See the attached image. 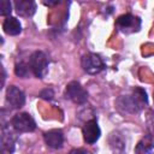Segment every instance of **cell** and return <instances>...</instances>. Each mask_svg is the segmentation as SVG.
<instances>
[{"mask_svg": "<svg viewBox=\"0 0 154 154\" xmlns=\"http://www.w3.org/2000/svg\"><path fill=\"white\" fill-rule=\"evenodd\" d=\"M147 93L142 88L136 87L130 94L122 95L117 99V107L126 113H138L142 111L144 105H147Z\"/></svg>", "mask_w": 154, "mask_h": 154, "instance_id": "cell-1", "label": "cell"}, {"mask_svg": "<svg viewBox=\"0 0 154 154\" xmlns=\"http://www.w3.org/2000/svg\"><path fill=\"white\" fill-rule=\"evenodd\" d=\"M29 66H30L31 72L37 78H43L48 72V59H47V55L41 51L34 52L29 58Z\"/></svg>", "mask_w": 154, "mask_h": 154, "instance_id": "cell-2", "label": "cell"}, {"mask_svg": "<svg viewBox=\"0 0 154 154\" xmlns=\"http://www.w3.org/2000/svg\"><path fill=\"white\" fill-rule=\"evenodd\" d=\"M116 26L118 28L119 31L125 34L137 32L141 29V19L131 13H125L117 18Z\"/></svg>", "mask_w": 154, "mask_h": 154, "instance_id": "cell-3", "label": "cell"}, {"mask_svg": "<svg viewBox=\"0 0 154 154\" xmlns=\"http://www.w3.org/2000/svg\"><path fill=\"white\" fill-rule=\"evenodd\" d=\"M11 125L17 132H31L36 129V123L34 118L25 112L14 114L11 119Z\"/></svg>", "mask_w": 154, "mask_h": 154, "instance_id": "cell-4", "label": "cell"}, {"mask_svg": "<svg viewBox=\"0 0 154 154\" xmlns=\"http://www.w3.org/2000/svg\"><path fill=\"white\" fill-rule=\"evenodd\" d=\"M65 97L69 99V100H71L73 103L83 105L88 100V93L82 87L81 83H78L77 81H72V82H70L66 85Z\"/></svg>", "mask_w": 154, "mask_h": 154, "instance_id": "cell-5", "label": "cell"}, {"mask_svg": "<svg viewBox=\"0 0 154 154\" xmlns=\"http://www.w3.org/2000/svg\"><path fill=\"white\" fill-rule=\"evenodd\" d=\"M81 64H82L83 70L89 75H96L105 69V64L102 59L100 58V55L95 53H88L83 55Z\"/></svg>", "mask_w": 154, "mask_h": 154, "instance_id": "cell-6", "label": "cell"}, {"mask_svg": "<svg viewBox=\"0 0 154 154\" xmlns=\"http://www.w3.org/2000/svg\"><path fill=\"white\" fill-rule=\"evenodd\" d=\"M6 101L12 108H20L25 103V95L16 85H10L6 90Z\"/></svg>", "mask_w": 154, "mask_h": 154, "instance_id": "cell-7", "label": "cell"}, {"mask_svg": "<svg viewBox=\"0 0 154 154\" xmlns=\"http://www.w3.org/2000/svg\"><path fill=\"white\" fill-rule=\"evenodd\" d=\"M82 134H83V138L87 143H89V144L95 143L100 138V135H101V130L97 125V122L95 119L88 120L82 129Z\"/></svg>", "mask_w": 154, "mask_h": 154, "instance_id": "cell-8", "label": "cell"}, {"mask_svg": "<svg viewBox=\"0 0 154 154\" xmlns=\"http://www.w3.org/2000/svg\"><path fill=\"white\" fill-rule=\"evenodd\" d=\"M16 143H17V136L12 130H10L8 126L2 125L1 128V146L2 150L7 153H13L16 149Z\"/></svg>", "mask_w": 154, "mask_h": 154, "instance_id": "cell-9", "label": "cell"}, {"mask_svg": "<svg viewBox=\"0 0 154 154\" xmlns=\"http://www.w3.org/2000/svg\"><path fill=\"white\" fill-rule=\"evenodd\" d=\"M45 141L48 147L53 149H59L63 147V143H64V134L61 130H58V129L49 130L45 134Z\"/></svg>", "mask_w": 154, "mask_h": 154, "instance_id": "cell-10", "label": "cell"}, {"mask_svg": "<svg viewBox=\"0 0 154 154\" xmlns=\"http://www.w3.org/2000/svg\"><path fill=\"white\" fill-rule=\"evenodd\" d=\"M14 7L20 17H31L36 12V2L32 0H17Z\"/></svg>", "mask_w": 154, "mask_h": 154, "instance_id": "cell-11", "label": "cell"}, {"mask_svg": "<svg viewBox=\"0 0 154 154\" xmlns=\"http://www.w3.org/2000/svg\"><path fill=\"white\" fill-rule=\"evenodd\" d=\"M2 29L7 35L16 36L22 31V25L19 20L14 17H7L2 23Z\"/></svg>", "mask_w": 154, "mask_h": 154, "instance_id": "cell-12", "label": "cell"}, {"mask_svg": "<svg viewBox=\"0 0 154 154\" xmlns=\"http://www.w3.org/2000/svg\"><path fill=\"white\" fill-rule=\"evenodd\" d=\"M135 154H154V144L149 137L141 140L136 144Z\"/></svg>", "mask_w": 154, "mask_h": 154, "instance_id": "cell-13", "label": "cell"}, {"mask_svg": "<svg viewBox=\"0 0 154 154\" xmlns=\"http://www.w3.org/2000/svg\"><path fill=\"white\" fill-rule=\"evenodd\" d=\"M30 66L25 63H18L16 64V67H14V73L20 77V78H26L29 76V72H30Z\"/></svg>", "mask_w": 154, "mask_h": 154, "instance_id": "cell-14", "label": "cell"}, {"mask_svg": "<svg viewBox=\"0 0 154 154\" xmlns=\"http://www.w3.org/2000/svg\"><path fill=\"white\" fill-rule=\"evenodd\" d=\"M147 131L148 137L150 140H154V113L152 111H149L147 116Z\"/></svg>", "mask_w": 154, "mask_h": 154, "instance_id": "cell-15", "label": "cell"}, {"mask_svg": "<svg viewBox=\"0 0 154 154\" xmlns=\"http://www.w3.org/2000/svg\"><path fill=\"white\" fill-rule=\"evenodd\" d=\"M12 12V4L8 0H1L0 1V14L1 16H8Z\"/></svg>", "mask_w": 154, "mask_h": 154, "instance_id": "cell-16", "label": "cell"}, {"mask_svg": "<svg viewBox=\"0 0 154 154\" xmlns=\"http://www.w3.org/2000/svg\"><path fill=\"white\" fill-rule=\"evenodd\" d=\"M40 96L43 99V100H52L53 96H54V93L52 89H43L41 93H40Z\"/></svg>", "mask_w": 154, "mask_h": 154, "instance_id": "cell-17", "label": "cell"}, {"mask_svg": "<svg viewBox=\"0 0 154 154\" xmlns=\"http://www.w3.org/2000/svg\"><path fill=\"white\" fill-rule=\"evenodd\" d=\"M69 154H88L84 149H81V148H75V149H72V150H70V153Z\"/></svg>", "mask_w": 154, "mask_h": 154, "instance_id": "cell-18", "label": "cell"}, {"mask_svg": "<svg viewBox=\"0 0 154 154\" xmlns=\"http://www.w3.org/2000/svg\"><path fill=\"white\" fill-rule=\"evenodd\" d=\"M43 4L47 6H54V5H59L60 1H43Z\"/></svg>", "mask_w": 154, "mask_h": 154, "instance_id": "cell-19", "label": "cell"}, {"mask_svg": "<svg viewBox=\"0 0 154 154\" xmlns=\"http://www.w3.org/2000/svg\"><path fill=\"white\" fill-rule=\"evenodd\" d=\"M153 100H154V96H153Z\"/></svg>", "mask_w": 154, "mask_h": 154, "instance_id": "cell-20", "label": "cell"}]
</instances>
